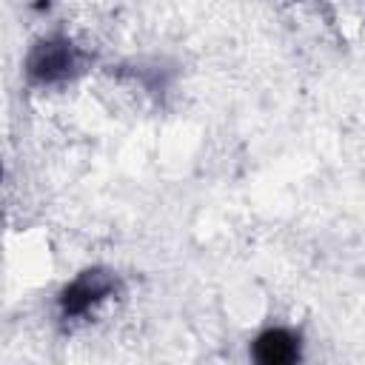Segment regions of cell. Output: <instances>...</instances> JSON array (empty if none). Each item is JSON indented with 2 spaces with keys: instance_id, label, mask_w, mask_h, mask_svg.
<instances>
[{
  "instance_id": "2",
  "label": "cell",
  "mask_w": 365,
  "mask_h": 365,
  "mask_svg": "<svg viewBox=\"0 0 365 365\" xmlns=\"http://www.w3.org/2000/svg\"><path fill=\"white\" fill-rule=\"evenodd\" d=\"M117 288L114 274L103 271V268H88L83 274H77L60 294V311L63 317H86L97 302H103L106 297H111Z\"/></svg>"
},
{
  "instance_id": "1",
  "label": "cell",
  "mask_w": 365,
  "mask_h": 365,
  "mask_svg": "<svg viewBox=\"0 0 365 365\" xmlns=\"http://www.w3.org/2000/svg\"><path fill=\"white\" fill-rule=\"evenodd\" d=\"M83 71V51L63 34L43 37L26 57V74L37 86H57Z\"/></svg>"
},
{
  "instance_id": "3",
  "label": "cell",
  "mask_w": 365,
  "mask_h": 365,
  "mask_svg": "<svg viewBox=\"0 0 365 365\" xmlns=\"http://www.w3.org/2000/svg\"><path fill=\"white\" fill-rule=\"evenodd\" d=\"M299 356V339L285 328H268L254 342V359L265 365H285Z\"/></svg>"
}]
</instances>
